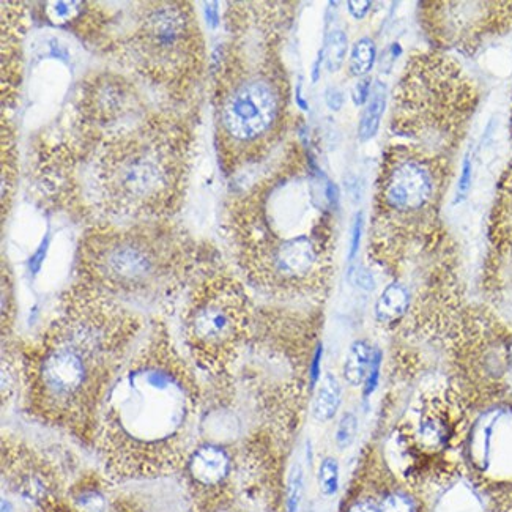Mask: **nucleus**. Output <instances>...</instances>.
Masks as SVG:
<instances>
[{
	"label": "nucleus",
	"mask_w": 512,
	"mask_h": 512,
	"mask_svg": "<svg viewBox=\"0 0 512 512\" xmlns=\"http://www.w3.org/2000/svg\"><path fill=\"white\" fill-rule=\"evenodd\" d=\"M142 330L125 303L75 284L40 338L19 353L27 416L93 446L104 399Z\"/></svg>",
	"instance_id": "1"
},
{
	"label": "nucleus",
	"mask_w": 512,
	"mask_h": 512,
	"mask_svg": "<svg viewBox=\"0 0 512 512\" xmlns=\"http://www.w3.org/2000/svg\"><path fill=\"white\" fill-rule=\"evenodd\" d=\"M202 386L155 322L104 399L93 448L106 478L123 484L177 475L197 442Z\"/></svg>",
	"instance_id": "2"
},
{
	"label": "nucleus",
	"mask_w": 512,
	"mask_h": 512,
	"mask_svg": "<svg viewBox=\"0 0 512 512\" xmlns=\"http://www.w3.org/2000/svg\"><path fill=\"white\" fill-rule=\"evenodd\" d=\"M95 150L90 191L101 223L164 221L185 183V133L171 119H150L117 131Z\"/></svg>",
	"instance_id": "3"
},
{
	"label": "nucleus",
	"mask_w": 512,
	"mask_h": 512,
	"mask_svg": "<svg viewBox=\"0 0 512 512\" xmlns=\"http://www.w3.org/2000/svg\"><path fill=\"white\" fill-rule=\"evenodd\" d=\"M196 245L164 221L98 223L82 234L78 282L122 301L169 300L196 278Z\"/></svg>",
	"instance_id": "4"
},
{
	"label": "nucleus",
	"mask_w": 512,
	"mask_h": 512,
	"mask_svg": "<svg viewBox=\"0 0 512 512\" xmlns=\"http://www.w3.org/2000/svg\"><path fill=\"white\" fill-rule=\"evenodd\" d=\"M249 322L248 295L237 279L221 271L196 275L182 317L183 341L194 369L215 380L231 374Z\"/></svg>",
	"instance_id": "5"
},
{
	"label": "nucleus",
	"mask_w": 512,
	"mask_h": 512,
	"mask_svg": "<svg viewBox=\"0 0 512 512\" xmlns=\"http://www.w3.org/2000/svg\"><path fill=\"white\" fill-rule=\"evenodd\" d=\"M128 37L131 65L167 89H183L201 70V29L190 5L161 2L145 5Z\"/></svg>",
	"instance_id": "6"
},
{
	"label": "nucleus",
	"mask_w": 512,
	"mask_h": 512,
	"mask_svg": "<svg viewBox=\"0 0 512 512\" xmlns=\"http://www.w3.org/2000/svg\"><path fill=\"white\" fill-rule=\"evenodd\" d=\"M281 89L264 73H248L223 87L216 108L218 134L226 144L249 147L275 130L282 112Z\"/></svg>",
	"instance_id": "7"
},
{
	"label": "nucleus",
	"mask_w": 512,
	"mask_h": 512,
	"mask_svg": "<svg viewBox=\"0 0 512 512\" xmlns=\"http://www.w3.org/2000/svg\"><path fill=\"white\" fill-rule=\"evenodd\" d=\"M465 454L479 483L498 492L512 490V401L495 402L479 413Z\"/></svg>",
	"instance_id": "8"
},
{
	"label": "nucleus",
	"mask_w": 512,
	"mask_h": 512,
	"mask_svg": "<svg viewBox=\"0 0 512 512\" xmlns=\"http://www.w3.org/2000/svg\"><path fill=\"white\" fill-rule=\"evenodd\" d=\"M2 478L16 495L41 512L64 501V479L56 465L21 438H2Z\"/></svg>",
	"instance_id": "9"
},
{
	"label": "nucleus",
	"mask_w": 512,
	"mask_h": 512,
	"mask_svg": "<svg viewBox=\"0 0 512 512\" xmlns=\"http://www.w3.org/2000/svg\"><path fill=\"white\" fill-rule=\"evenodd\" d=\"M235 461L231 449L215 440H197L179 476L196 512H219L231 500Z\"/></svg>",
	"instance_id": "10"
},
{
	"label": "nucleus",
	"mask_w": 512,
	"mask_h": 512,
	"mask_svg": "<svg viewBox=\"0 0 512 512\" xmlns=\"http://www.w3.org/2000/svg\"><path fill=\"white\" fill-rule=\"evenodd\" d=\"M487 287L495 303L512 317V166L501 180L490 221Z\"/></svg>",
	"instance_id": "11"
},
{
	"label": "nucleus",
	"mask_w": 512,
	"mask_h": 512,
	"mask_svg": "<svg viewBox=\"0 0 512 512\" xmlns=\"http://www.w3.org/2000/svg\"><path fill=\"white\" fill-rule=\"evenodd\" d=\"M437 190L438 175L431 164L426 160L402 158L385 172L382 201L393 212L415 213L434 201Z\"/></svg>",
	"instance_id": "12"
},
{
	"label": "nucleus",
	"mask_w": 512,
	"mask_h": 512,
	"mask_svg": "<svg viewBox=\"0 0 512 512\" xmlns=\"http://www.w3.org/2000/svg\"><path fill=\"white\" fill-rule=\"evenodd\" d=\"M111 512H196L179 473L119 484L109 500Z\"/></svg>",
	"instance_id": "13"
},
{
	"label": "nucleus",
	"mask_w": 512,
	"mask_h": 512,
	"mask_svg": "<svg viewBox=\"0 0 512 512\" xmlns=\"http://www.w3.org/2000/svg\"><path fill=\"white\" fill-rule=\"evenodd\" d=\"M412 295L402 282H390L375 301V319L380 323H391L401 319L409 311Z\"/></svg>",
	"instance_id": "14"
},
{
	"label": "nucleus",
	"mask_w": 512,
	"mask_h": 512,
	"mask_svg": "<svg viewBox=\"0 0 512 512\" xmlns=\"http://www.w3.org/2000/svg\"><path fill=\"white\" fill-rule=\"evenodd\" d=\"M342 401V386L333 374H327L317 386L312 402V415L320 423H328L338 415Z\"/></svg>",
	"instance_id": "15"
},
{
	"label": "nucleus",
	"mask_w": 512,
	"mask_h": 512,
	"mask_svg": "<svg viewBox=\"0 0 512 512\" xmlns=\"http://www.w3.org/2000/svg\"><path fill=\"white\" fill-rule=\"evenodd\" d=\"M386 101H388V87L385 82H375L371 98L361 114L360 125H358V138L361 142L371 141L375 138V134L379 133L380 123L385 116Z\"/></svg>",
	"instance_id": "16"
},
{
	"label": "nucleus",
	"mask_w": 512,
	"mask_h": 512,
	"mask_svg": "<svg viewBox=\"0 0 512 512\" xmlns=\"http://www.w3.org/2000/svg\"><path fill=\"white\" fill-rule=\"evenodd\" d=\"M374 347L368 341L353 342L347 353L346 361H344V369L342 375L347 385L353 388H360L368 379L369 369H371L372 360H374Z\"/></svg>",
	"instance_id": "17"
},
{
	"label": "nucleus",
	"mask_w": 512,
	"mask_h": 512,
	"mask_svg": "<svg viewBox=\"0 0 512 512\" xmlns=\"http://www.w3.org/2000/svg\"><path fill=\"white\" fill-rule=\"evenodd\" d=\"M108 503L98 483L92 484L82 479L70 489V505L75 512H106Z\"/></svg>",
	"instance_id": "18"
},
{
	"label": "nucleus",
	"mask_w": 512,
	"mask_h": 512,
	"mask_svg": "<svg viewBox=\"0 0 512 512\" xmlns=\"http://www.w3.org/2000/svg\"><path fill=\"white\" fill-rule=\"evenodd\" d=\"M375 57H377V49L372 38L361 37L355 41L350 52L349 70L350 75L355 78H366L369 71L374 68Z\"/></svg>",
	"instance_id": "19"
},
{
	"label": "nucleus",
	"mask_w": 512,
	"mask_h": 512,
	"mask_svg": "<svg viewBox=\"0 0 512 512\" xmlns=\"http://www.w3.org/2000/svg\"><path fill=\"white\" fill-rule=\"evenodd\" d=\"M322 51L327 70L330 73L341 70L342 65L346 62L347 51H349V38H347L346 32L341 29L331 30Z\"/></svg>",
	"instance_id": "20"
},
{
	"label": "nucleus",
	"mask_w": 512,
	"mask_h": 512,
	"mask_svg": "<svg viewBox=\"0 0 512 512\" xmlns=\"http://www.w3.org/2000/svg\"><path fill=\"white\" fill-rule=\"evenodd\" d=\"M380 512H423L421 505L410 492L402 489L388 490L379 497Z\"/></svg>",
	"instance_id": "21"
},
{
	"label": "nucleus",
	"mask_w": 512,
	"mask_h": 512,
	"mask_svg": "<svg viewBox=\"0 0 512 512\" xmlns=\"http://www.w3.org/2000/svg\"><path fill=\"white\" fill-rule=\"evenodd\" d=\"M319 489L323 497H334L339 490V464L334 457H323L317 473Z\"/></svg>",
	"instance_id": "22"
},
{
	"label": "nucleus",
	"mask_w": 512,
	"mask_h": 512,
	"mask_svg": "<svg viewBox=\"0 0 512 512\" xmlns=\"http://www.w3.org/2000/svg\"><path fill=\"white\" fill-rule=\"evenodd\" d=\"M305 490V473L300 464H295L290 470L286 487V512H298Z\"/></svg>",
	"instance_id": "23"
},
{
	"label": "nucleus",
	"mask_w": 512,
	"mask_h": 512,
	"mask_svg": "<svg viewBox=\"0 0 512 512\" xmlns=\"http://www.w3.org/2000/svg\"><path fill=\"white\" fill-rule=\"evenodd\" d=\"M358 435V418L355 413L346 412L341 416L336 432H334V442L341 451L350 448Z\"/></svg>",
	"instance_id": "24"
},
{
	"label": "nucleus",
	"mask_w": 512,
	"mask_h": 512,
	"mask_svg": "<svg viewBox=\"0 0 512 512\" xmlns=\"http://www.w3.org/2000/svg\"><path fill=\"white\" fill-rule=\"evenodd\" d=\"M48 13L49 19L54 21V23H71V21H75L78 18L79 13L82 12V8L84 4L81 2H54V4H48Z\"/></svg>",
	"instance_id": "25"
},
{
	"label": "nucleus",
	"mask_w": 512,
	"mask_h": 512,
	"mask_svg": "<svg viewBox=\"0 0 512 512\" xmlns=\"http://www.w3.org/2000/svg\"><path fill=\"white\" fill-rule=\"evenodd\" d=\"M472 172V155L467 153L464 163H462V171L461 175H459V182H457L456 201H454V204H459V202L464 201L465 197H467L468 191H470V186H472Z\"/></svg>",
	"instance_id": "26"
},
{
	"label": "nucleus",
	"mask_w": 512,
	"mask_h": 512,
	"mask_svg": "<svg viewBox=\"0 0 512 512\" xmlns=\"http://www.w3.org/2000/svg\"><path fill=\"white\" fill-rule=\"evenodd\" d=\"M342 512H380L379 497L366 494L355 495V497L350 498Z\"/></svg>",
	"instance_id": "27"
},
{
	"label": "nucleus",
	"mask_w": 512,
	"mask_h": 512,
	"mask_svg": "<svg viewBox=\"0 0 512 512\" xmlns=\"http://www.w3.org/2000/svg\"><path fill=\"white\" fill-rule=\"evenodd\" d=\"M363 232H364V215L363 213H357L355 219H353L352 226V238H350V251H349V260L353 262L355 257L360 253L361 248V240H363Z\"/></svg>",
	"instance_id": "28"
},
{
	"label": "nucleus",
	"mask_w": 512,
	"mask_h": 512,
	"mask_svg": "<svg viewBox=\"0 0 512 512\" xmlns=\"http://www.w3.org/2000/svg\"><path fill=\"white\" fill-rule=\"evenodd\" d=\"M380 366H382V353H380V350L375 349L374 360H372L371 369H369L368 379L364 383V394L366 396H371L377 390L380 379Z\"/></svg>",
	"instance_id": "29"
},
{
	"label": "nucleus",
	"mask_w": 512,
	"mask_h": 512,
	"mask_svg": "<svg viewBox=\"0 0 512 512\" xmlns=\"http://www.w3.org/2000/svg\"><path fill=\"white\" fill-rule=\"evenodd\" d=\"M371 78H361L360 81L355 84L352 90V100L355 106H364L368 104L369 98H371L372 84Z\"/></svg>",
	"instance_id": "30"
},
{
	"label": "nucleus",
	"mask_w": 512,
	"mask_h": 512,
	"mask_svg": "<svg viewBox=\"0 0 512 512\" xmlns=\"http://www.w3.org/2000/svg\"><path fill=\"white\" fill-rule=\"evenodd\" d=\"M49 238L46 237L41 245L38 246L34 256L30 257L29 268L32 271V275H37L38 271L43 267V262L46 260V254H48Z\"/></svg>",
	"instance_id": "31"
},
{
	"label": "nucleus",
	"mask_w": 512,
	"mask_h": 512,
	"mask_svg": "<svg viewBox=\"0 0 512 512\" xmlns=\"http://www.w3.org/2000/svg\"><path fill=\"white\" fill-rule=\"evenodd\" d=\"M344 101H346L344 92L338 89V87H330V89H327V92H325V103H327L331 111H341L342 106H344Z\"/></svg>",
	"instance_id": "32"
},
{
	"label": "nucleus",
	"mask_w": 512,
	"mask_h": 512,
	"mask_svg": "<svg viewBox=\"0 0 512 512\" xmlns=\"http://www.w3.org/2000/svg\"><path fill=\"white\" fill-rule=\"evenodd\" d=\"M372 4L369 0H360V2H347V10H349L350 16L357 21L366 18L369 12H371Z\"/></svg>",
	"instance_id": "33"
},
{
	"label": "nucleus",
	"mask_w": 512,
	"mask_h": 512,
	"mask_svg": "<svg viewBox=\"0 0 512 512\" xmlns=\"http://www.w3.org/2000/svg\"><path fill=\"white\" fill-rule=\"evenodd\" d=\"M205 19L208 26L216 27L219 24V4L218 2H208L204 5Z\"/></svg>",
	"instance_id": "34"
},
{
	"label": "nucleus",
	"mask_w": 512,
	"mask_h": 512,
	"mask_svg": "<svg viewBox=\"0 0 512 512\" xmlns=\"http://www.w3.org/2000/svg\"><path fill=\"white\" fill-rule=\"evenodd\" d=\"M327 197L331 205L336 204V201H338V188H336V185H333V183H328Z\"/></svg>",
	"instance_id": "35"
},
{
	"label": "nucleus",
	"mask_w": 512,
	"mask_h": 512,
	"mask_svg": "<svg viewBox=\"0 0 512 512\" xmlns=\"http://www.w3.org/2000/svg\"><path fill=\"white\" fill-rule=\"evenodd\" d=\"M358 282H360L361 287H368V289H372V286H374V279H372L369 273H364V271L358 276Z\"/></svg>",
	"instance_id": "36"
},
{
	"label": "nucleus",
	"mask_w": 512,
	"mask_h": 512,
	"mask_svg": "<svg viewBox=\"0 0 512 512\" xmlns=\"http://www.w3.org/2000/svg\"><path fill=\"white\" fill-rule=\"evenodd\" d=\"M300 89H301V87L298 86V89H297L298 106H300V108L303 109V111H308V103H306V101L303 100V97H301Z\"/></svg>",
	"instance_id": "37"
}]
</instances>
